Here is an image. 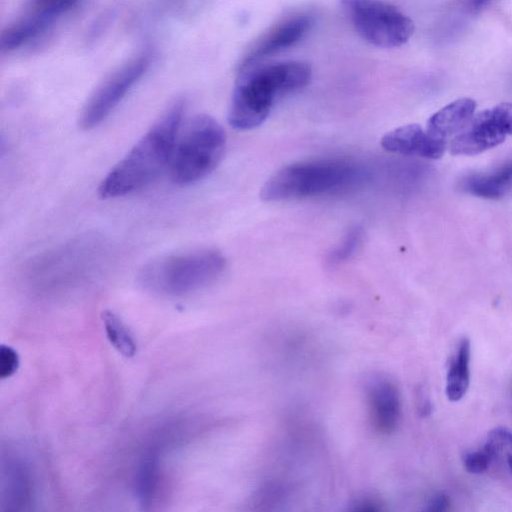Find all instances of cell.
Here are the masks:
<instances>
[{
  "mask_svg": "<svg viewBox=\"0 0 512 512\" xmlns=\"http://www.w3.org/2000/svg\"><path fill=\"white\" fill-rule=\"evenodd\" d=\"M184 113L185 100L175 99L103 178L99 197L129 195L155 180L170 165Z\"/></svg>",
  "mask_w": 512,
  "mask_h": 512,
  "instance_id": "obj_1",
  "label": "cell"
},
{
  "mask_svg": "<svg viewBox=\"0 0 512 512\" xmlns=\"http://www.w3.org/2000/svg\"><path fill=\"white\" fill-rule=\"evenodd\" d=\"M311 78V66L302 61L239 69L228 111L230 125L238 130L258 127L279 99L305 88Z\"/></svg>",
  "mask_w": 512,
  "mask_h": 512,
  "instance_id": "obj_2",
  "label": "cell"
},
{
  "mask_svg": "<svg viewBox=\"0 0 512 512\" xmlns=\"http://www.w3.org/2000/svg\"><path fill=\"white\" fill-rule=\"evenodd\" d=\"M365 168L343 159L300 162L283 167L262 187L265 201H282L348 190L364 181Z\"/></svg>",
  "mask_w": 512,
  "mask_h": 512,
  "instance_id": "obj_3",
  "label": "cell"
},
{
  "mask_svg": "<svg viewBox=\"0 0 512 512\" xmlns=\"http://www.w3.org/2000/svg\"><path fill=\"white\" fill-rule=\"evenodd\" d=\"M225 148L223 127L209 115L194 116L179 133L169 165L171 180L188 186L205 178L219 165Z\"/></svg>",
  "mask_w": 512,
  "mask_h": 512,
  "instance_id": "obj_4",
  "label": "cell"
},
{
  "mask_svg": "<svg viewBox=\"0 0 512 512\" xmlns=\"http://www.w3.org/2000/svg\"><path fill=\"white\" fill-rule=\"evenodd\" d=\"M225 266L220 252L204 249L154 259L141 269L139 277L144 286L156 292L181 295L211 284Z\"/></svg>",
  "mask_w": 512,
  "mask_h": 512,
  "instance_id": "obj_5",
  "label": "cell"
},
{
  "mask_svg": "<svg viewBox=\"0 0 512 512\" xmlns=\"http://www.w3.org/2000/svg\"><path fill=\"white\" fill-rule=\"evenodd\" d=\"M348 20L368 43L382 48L404 45L414 32L413 21L382 0H340Z\"/></svg>",
  "mask_w": 512,
  "mask_h": 512,
  "instance_id": "obj_6",
  "label": "cell"
},
{
  "mask_svg": "<svg viewBox=\"0 0 512 512\" xmlns=\"http://www.w3.org/2000/svg\"><path fill=\"white\" fill-rule=\"evenodd\" d=\"M150 62L151 54L145 52L111 75L85 104L79 119L81 129L100 125L145 74Z\"/></svg>",
  "mask_w": 512,
  "mask_h": 512,
  "instance_id": "obj_7",
  "label": "cell"
},
{
  "mask_svg": "<svg viewBox=\"0 0 512 512\" xmlns=\"http://www.w3.org/2000/svg\"><path fill=\"white\" fill-rule=\"evenodd\" d=\"M512 136V103L503 102L473 116L450 143L454 155H476Z\"/></svg>",
  "mask_w": 512,
  "mask_h": 512,
  "instance_id": "obj_8",
  "label": "cell"
},
{
  "mask_svg": "<svg viewBox=\"0 0 512 512\" xmlns=\"http://www.w3.org/2000/svg\"><path fill=\"white\" fill-rule=\"evenodd\" d=\"M78 0H53L32 7L29 15L3 31L1 47L5 51L18 49L45 33L62 15L73 9Z\"/></svg>",
  "mask_w": 512,
  "mask_h": 512,
  "instance_id": "obj_9",
  "label": "cell"
},
{
  "mask_svg": "<svg viewBox=\"0 0 512 512\" xmlns=\"http://www.w3.org/2000/svg\"><path fill=\"white\" fill-rule=\"evenodd\" d=\"M311 26L312 18L307 14L286 18L252 44L243 57L239 69L254 65L259 60L295 45L307 34Z\"/></svg>",
  "mask_w": 512,
  "mask_h": 512,
  "instance_id": "obj_10",
  "label": "cell"
},
{
  "mask_svg": "<svg viewBox=\"0 0 512 512\" xmlns=\"http://www.w3.org/2000/svg\"><path fill=\"white\" fill-rule=\"evenodd\" d=\"M370 423L381 435L391 434L401 416V396L397 386L383 376H372L365 386Z\"/></svg>",
  "mask_w": 512,
  "mask_h": 512,
  "instance_id": "obj_11",
  "label": "cell"
},
{
  "mask_svg": "<svg viewBox=\"0 0 512 512\" xmlns=\"http://www.w3.org/2000/svg\"><path fill=\"white\" fill-rule=\"evenodd\" d=\"M381 146L392 153L439 159L446 149V141L432 136L418 124H408L387 132Z\"/></svg>",
  "mask_w": 512,
  "mask_h": 512,
  "instance_id": "obj_12",
  "label": "cell"
},
{
  "mask_svg": "<svg viewBox=\"0 0 512 512\" xmlns=\"http://www.w3.org/2000/svg\"><path fill=\"white\" fill-rule=\"evenodd\" d=\"M476 109L472 98L463 97L435 112L427 121L426 130L434 137L446 141L457 135L471 121Z\"/></svg>",
  "mask_w": 512,
  "mask_h": 512,
  "instance_id": "obj_13",
  "label": "cell"
},
{
  "mask_svg": "<svg viewBox=\"0 0 512 512\" xmlns=\"http://www.w3.org/2000/svg\"><path fill=\"white\" fill-rule=\"evenodd\" d=\"M462 191L484 199H500L512 191V159L493 171L473 173L459 183Z\"/></svg>",
  "mask_w": 512,
  "mask_h": 512,
  "instance_id": "obj_14",
  "label": "cell"
},
{
  "mask_svg": "<svg viewBox=\"0 0 512 512\" xmlns=\"http://www.w3.org/2000/svg\"><path fill=\"white\" fill-rule=\"evenodd\" d=\"M470 340L463 337L453 354L447 376L445 393L447 398L452 401H459L467 392L470 383Z\"/></svg>",
  "mask_w": 512,
  "mask_h": 512,
  "instance_id": "obj_15",
  "label": "cell"
},
{
  "mask_svg": "<svg viewBox=\"0 0 512 512\" xmlns=\"http://www.w3.org/2000/svg\"><path fill=\"white\" fill-rule=\"evenodd\" d=\"M101 318L107 338L114 348L125 357L134 356L136 342L122 320L110 310L103 311Z\"/></svg>",
  "mask_w": 512,
  "mask_h": 512,
  "instance_id": "obj_16",
  "label": "cell"
},
{
  "mask_svg": "<svg viewBox=\"0 0 512 512\" xmlns=\"http://www.w3.org/2000/svg\"><path fill=\"white\" fill-rule=\"evenodd\" d=\"M495 458L496 450L491 442L486 440L481 448L467 452L463 456V465L469 473L480 474L489 468Z\"/></svg>",
  "mask_w": 512,
  "mask_h": 512,
  "instance_id": "obj_17",
  "label": "cell"
},
{
  "mask_svg": "<svg viewBox=\"0 0 512 512\" xmlns=\"http://www.w3.org/2000/svg\"><path fill=\"white\" fill-rule=\"evenodd\" d=\"M362 229L359 227L351 228L339 245H337L328 255V262L332 265L339 264L349 259L357 250L362 240Z\"/></svg>",
  "mask_w": 512,
  "mask_h": 512,
  "instance_id": "obj_18",
  "label": "cell"
},
{
  "mask_svg": "<svg viewBox=\"0 0 512 512\" xmlns=\"http://www.w3.org/2000/svg\"><path fill=\"white\" fill-rule=\"evenodd\" d=\"M487 440L494 446L497 457L503 455L512 473V432L503 427H497L488 433Z\"/></svg>",
  "mask_w": 512,
  "mask_h": 512,
  "instance_id": "obj_19",
  "label": "cell"
},
{
  "mask_svg": "<svg viewBox=\"0 0 512 512\" xmlns=\"http://www.w3.org/2000/svg\"><path fill=\"white\" fill-rule=\"evenodd\" d=\"M19 367V356L11 346L2 344L0 347V378L11 377Z\"/></svg>",
  "mask_w": 512,
  "mask_h": 512,
  "instance_id": "obj_20",
  "label": "cell"
},
{
  "mask_svg": "<svg viewBox=\"0 0 512 512\" xmlns=\"http://www.w3.org/2000/svg\"><path fill=\"white\" fill-rule=\"evenodd\" d=\"M450 500L444 493H437L428 501L425 511L443 512L449 509Z\"/></svg>",
  "mask_w": 512,
  "mask_h": 512,
  "instance_id": "obj_21",
  "label": "cell"
},
{
  "mask_svg": "<svg viewBox=\"0 0 512 512\" xmlns=\"http://www.w3.org/2000/svg\"><path fill=\"white\" fill-rule=\"evenodd\" d=\"M352 509L356 511H378L381 510V506L375 499L361 498L353 504Z\"/></svg>",
  "mask_w": 512,
  "mask_h": 512,
  "instance_id": "obj_22",
  "label": "cell"
},
{
  "mask_svg": "<svg viewBox=\"0 0 512 512\" xmlns=\"http://www.w3.org/2000/svg\"><path fill=\"white\" fill-rule=\"evenodd\" d=\"M494 1L495 0H470V6L473 10L479 11Z\"/></svg>",
  "mask_w": 512,
  "mask_h": 512,
  "instance_id": "obj_23",
  "label": "cell"
},
{
  "mask_svg": "<svg viewBox=\"0 0 512 512\" xmlns=\"http://www.w3.org/2000/svg\"><path fill=\"white\" fill-rule=\"evenodd\" d=\"M50 1H53V0H31V4H32V7H34V6H40V5L46 4Z\"/></svg>",
  "mask_w": 512,
  "mask_h": 512,
  "instance_id": "obj_24",
  "label": "cell"
}]
</instances>
